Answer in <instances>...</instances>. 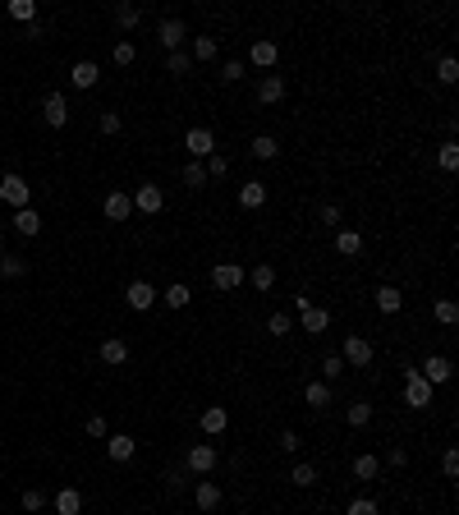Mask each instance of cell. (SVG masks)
<instances>
[{
  "instance_id": "53",
  "label": "cell",
  "mask_w": 459,
  "mask_h": 515,
  "mask_svg": "<svg viewBox=\"0 0 459 515\" xmlns=\"http://www.w3.org/2000/svg\"><path fill=\"white\" fill-rule=\"evenodd\" d=\"M165 488H170V492H184V488H189V479H184L179 470H170V474H165Z\"/></svg>"
},
{
  "instance_id": "20",
  "label": "cell",
  "mask_w": 459,
  "mask_h": 515,
  "mask_svg": "<svg viewBox=\"0 0 459 515\" xmlns=\"http://www.w3.org/2000/svg\"><path fill=\"white\" fill-rule=\"evenodd\" d=\"M55 511L60 515H83V492L78 488H60L55 492Z\"/></svg>"
},
{
  "instance_id": "2",
  "label": "cell",
  "mask_w": 459,
  "mask_h": 515,
  "mask_svg": "<svg viewBox=\"0 0 459 515\" xmlns=\"http://www.w3.org/2000/svg\"><path fill=\"white\" fill-rule=\"evenodd\" d=\"M340 359H345V368H367L372 364V341H367V336H345Z\"/></svg>"
},
{
  "instance_id": "47",
  "label": "cell",
  "mask_w": 459,
  "mask_h": 515,
  "mask_svg": "<svg viewBox=\"0 0 459 515\" xmlns=\"http://www.w3.org/2000/svg\"><path fill=\"white\" fill-rule=\"evenodd\" d=\"M221 79H226V83H239L243 79V60H226V65H221Z\"/></svg>"
},
{
  "instance_id": "3",
  "label": "cell",
  "mask_w": 459,
  "mask_h": 515,
  "mask_svg": "<svg viewBox=\"0 0 459 515\" xmlns=\"http://www.w3.org/2000/svg\"><path fill=\"white\" fill-rule=\"evenodd\" d=\"M156 42L165 46V55H170V51H184V42H189V28H184V18H161V28H156Z\"/></svg>"
},
{
  "instance_id": "50",
  "label": "cell",
  "mask_w": 459,
  "mask_h": 515,
  "mask_svg": "<svg viewBox=\"0 0 459 515\" xmlns=\"http://www.w3.org/2000/svg\"><path fill=\"white\" fill-rule=\"evenodd\" d=\"M386 465H390V470H404V465H409V451H404V446H390Z\"/></svg>"
},
{
  "instance_id": "12",
  "label": "cell",
  "mask_w": 459,
  "mask_h": 515,
  "mask_svg": "<svg viewBox=\"0 0 459 515\" xmlns=\"http://www.w3.org/2000/svg\"><path fill=\"white\" fill-rule=\"evenodd\" d=\"M124 304H129V308H138V313H148V308L156 304V290L148 286V281H133V286L124 290Z\"/></svg>"
},
{
  "instance_id": "16",
  "label": "cell",
  "mask_w": 459,
  "mask_h": 515,
  "mask_svg": "<svg viewBox=\"0 0 459 515\" xmlns=\"http://www.w3.org/2000/svg\"><path fill=\"white\" fill-rule=\"evenodd\" d=\"M258 102H267V106L285 102V74H267V79L258 83Z\"/></svg>"
},
{
  "instance_id": "24",
  "label": "cell",
  "mask_w": 459,
  "mask_h": 515,
  "mask_svg": "<svg viewBox=\"0 0 459 515\" xmlns=\"http://www.w3.org/2000/svg\"><path fill=\"white\" fill-rule=\"evenodd\" d=\"M336 254L358 258V254H363V235H358V230H340V235H336Z\"/></svg>"
},
{
  "instance_id": "15",
  "label": "cell",
  "mask_w": 459,
  "mask_h": 515,
  "mask_svg": "<svg viewBox=\"0 0 459 515\" xmlns=\"http://www.w3.org/2000/svg\"><path fill=\"white\" fill-rule=\"evenodd\" d=\"M248 60L258 65V70H271V65L280 60V46H276V42H267V37H262V42H253V46H248Z\"/></svg>"
},
{
  "instance_id": "1",
  "label": "cell",
  "mask_w": 459,
  "mask_h": 515,
  "mask_svg": "<svg viewBox=\"0 0 459 515\" xmlns=\"http://www.w3.org/2000/svg\"><path fill=\"white\" fill-rule=\"evenodd\" d=\"M404 405L409 410H427L432 405V382H423L418 368H404Z\"/></svg>"
},
{
  "instance_id": "55",
  "label": "cell",
  "mask_w": 459,
  "mask_h": 515,
  "mask_svg": "<svg viewBox=\"0 0 459 515\" xmlns=\"http://www.w3.org/2000/svg\"><path fill=\"white\" fill-rule=\"evenodd\" d=\"M87 433H92V437H106L111 428H106V419H101V414H92V419H87Z\"/></svg>"
},
{
  "instance_id": "52",
  "label": "cell",
  "mask_w": 459,
  "mask_h": 515,
  "mask_svg": "<svg viewBox=\"0 0 459 515\" xmlns=\"http://www.w3.org/2000/svg\"><path fill=\"white\" fill-rule=\"evenodd\" d=\"M441 474H446V479H455V474H459V455H455V451L441 455Z\"/></svg>"
},
{
  "instance_id": "42",
  "label": "cell",
  "mask_w": 459,
  "mask_h": 515,
  "mask_svg": "<svg viewBox=\"0 0 459 515\" xmlns=\"http://www.w3.org/2000/svg\"><path fill=\"white\" fill-rule=\"evenodd\" d=\"M436 322H441V327H455V322H459L455 299H441V304H436Z\"/></svg>"
},
{
  "instance_id": "33",
  "label": "cell",
  "mask_w": 459,
  "mask_h": 515,
  "mask_svg": "<svg viewBox=\"0 0 459 515\" xmlns=\"http://www.w3.org/2000/svg\"><path fill=\"white\" fill-rule=\"evenodd\" d=\"M189 55L193 60H216V37H193Z\"/></svg>"
},
{
  "instance_id": "46",
  "label": "cell",
  "mask_w": 459,
  "mask_h": 515,
  "mask_svg": "<svg viewBox=\"0 0 459 515\" xmlns=\"http://www.w3.org/2000/svg\"><path fill=\"white\" fill-rule=\"evenodd\" d=\"M42 506H46V492L42 488H28L23 492V511H42Z\"/></svg>"
},
{
  "instance_id": "25",
  "label": "cell",
  "mask_w": 459,
  "mask_h": 515,
  "mask_svg": "<svg viewBox=\"0 0 459 515\" xmlns=\"http://www.w3.org/2000/svg\"><path fill=\"white\" fill-rule=\"evenodd\" d=\"M156 299H165V304H170V308H189L193 290L184 286V281H175V286H165V290H161V295H156Z\"/></svg>"
},
{
  "instance_id": "28",
  "label": "cell",
  "mask_w": 459,
  "mask_h": 515,
  "mask_svg": "<svg viewBox=\"0 0 459 515\" xmlns=\"http://www.w3.org/2000/svg\"><path fill=\"white\" fill-rule=\"evenodd\" d=\"M248 281H253V290H262V295H267V290L276 286V267H271V262H258Z\"/></svg>"
},
{
  "instance_id": "21",
  "label": "cell",
  "mask_w": 459,
  "mask_h": 515,
  "mask_svg": "<svg viewBox=\"0 0 459 515\" xmlns=\"http://www.w3.org/2000/svg\"><path fill=\"white\" fill-rule=\"evenodd\" d=\"M70 79H74V87H96L101 70H96V60H78L74 70H70Z\"/></svg>"
},
{
  "instance_id": "51",
  "label": "cell",
  "mask_w": 459,
  "mask_h": 515,
  "mask_svg": "<svg viewBox=\"0 0 459 515\" xmlns=\"http://www.w3.org/2000/svg\"><path fill=\"white\" fill-rule=\"evenodd\" d=\"M120 115H115V111H101V134H120Z\"/></svg>"
},
{
  "instance_id": "23",
  "label": "cell",
  "mask_w": 459,
  "mask_h": 515,
  "mask_svg": "<svg viewBox=\"0 0 459 515\" xmlns=\"http://www.w3.org/2000/svg\"><path fill=\"white\" fill-rule=\"evenodd\" d=\"M299 318H304V332H317V336L331 327V313H326V308H317V304H308Z\"/></svg>"
},
{
  "instance_id": "37",
  "label": "cell",
  "mask_w": 459,
  "mask_h": 515,
  "mask_svg": "<svg viewBox=\"0 0 459 515\" xmlns=\"http://www.w3.org/2000/svg\"><path fill=\"white\" fill-rule=\"evenodd\" d=\"M138 18H143L138 5H129V0H124V5H115V23H120V28H138Z\"/></svg>"
},
{
  "instance_id": "17",
  "label": "cell",
  "mask_w": 459,
  "mask_h": 515,
  "mask_svg": "<svg viewBox=\"0 0 459 515\" xmlns=\"http://www.w3.org/2000/svg\"><path fill=\"white\" fill-rule=\"evenodd\" d=\"M202 433H207V437H221V433H226L230 428V414H226V405H211V410H202Z\"/></svg>"
},
{
  "instance_id": "54",
  "label": "cell",
  "mask_w": 459,
  "mask_h": 515,
  "mask_svg": "<svg viewBox=\"0 0 459 515\" xmlns=\"http://www.w3.org/2000/svg\"><path fill=\"white\" fill-rule=\"evenodd\" d=\"M280 451H285V455H289V451H299V433H289V428L280 433Z\"/></svg>"
},
{
  "instance_id": "30",
  "label": "cell",
  "mask_w": 459,
  "mask_h": 515,
  "mask_svg": "<svg viewBox=\"0 0 459 515\" xmlns=\"http://www.w3.org/2000/svg\"><path fill=\"white\" fill-rule=\"evenodd\" d=\"M184 189H207V170H202V161H189V166L179 170Z\"/></svg>"
},
{
  "instance_id": "44",
  "label": "cell",
  "mask_w": 459,
  "mask_h": 515,
  "mask_svg": "<svg viewBox=\"0 0 459 515\" xmlns=\"http://www.w3.org/2000/svg\"><path fill=\"white\" fill-rule=\"evenodd\" d=\"M345 515H382V511H377V502H372V497H354Z\"/></svg>"
},
{
  "instance_id": "35",
  "label": "cell",
  "mask_w": 459,
  "mask_h": 515,
  "mask_svg": "<svg viewBox=\"0 0 459 515\" xmlns=\"http://www.w3.org/2000/svg\"><path fill=\"white\" fill-rule=\"evenodd\" d=\"M9 18H18V23H37V5H33V0H9Z\"/></svg>"
},
{
  "instance_id": "32",
  "label": "cell",
  "mask_w": 459,
  "mask_h": 515,
  "mask_svg": "<svg viewBox=\"0 0 459 515\" xmlns=\"http://www.w3.org/2000/svg\"><path fill=\"white\" fill-rule=\"evenodd\" d=\"M289 483H294V488H312V483H317V465H294V470H289Z\"/></svg>"
},
{
  "instance_id": "56",
  "label": "cell",
  "mask_w": 459,
  "mask_h": 515,
  "mask_svg": "<svg viewBox=\"0 0 459 515\" xmlns=\"http://www.w3.org/2000/svg\"><path fill=\"white\" fill-rule=\"evenodd\" d=\"M0 258H5V235H0Z\"/></svg>"
},
{
  "instance_id": "22",
  "label": "cell",
  "mask_w": 459,
  "mask_h": 515,
  "mask_svg": "<svg viewBox=\"0 0 459 515\" xmlns=\"http://www.w3.org/2000/svg\"><path fill=\"white\" fill-rule=\"evenodd\" d=\"M248 152H253L258 161H276V157H280V143L271 139V134H258V139L248 143Z\"/></svg>"
},
{
  "instance_id": "39",
  "label": "cell",
  "mask_w": 459,
  "mask_h": 515,
  "mask_svg": "<svg viewBox=\"0 0 459 515\" xmlns=\"http://www.w3.org/2000/svg\"><path fill=\"white\" fill-rule=\"evenodd\" d=\"M23 271H28V262H23V258H14V254H5V258H0V276L18 281V276H23Z\"/></svg>"
},
{
  "instance_id": "4",
  "label": "cell",
  "mask_w": 459,
  "mask_h": 515,
  "mask_svg": "<svg viewBox=\"0 0 459 515\" xmlns=\"http://www.w3.org/2000/svg\"><path fill=\"white\" fill-rule=\"evenodd\" d=\"M0 198H5L9 207H28V198H33V184H28L23 175H14V170H9L5 180H0Z\"/></svg>"
},
{
  "instance_id": "38",
  "label": "cell",
  "mask_w": 459,
  "mask_h": 515,
  "mask_svg": "<svg viewBox=\"0 0 459 515\" xmlns=\"http://www.w3.org/2000/svg\"><path fill=\"white\" fill-rule=\"evenodd\" d=\"M193 70V55L189 51H170L165 55V74H189Z\"/></svg>"
},
{
  "instance_id": "13",
  "label": "cell",
  "mask_w": 459,
  "mask_h": 515,
  "mask_svg": "<svg viewBox=\"0 0 459 515\" xmlns=\"http://www.w3.org/2000/svg\"><path fill=\"white\" fill-rule=\"evenodd\" d=\"M101 207H106V221H129L133 217V198L129 193H106Z\"/></svg>"
},
{
  "instance_id": "31",
  "label": "cell",
  "mask_w": 459,
  "mask_h": 515,
  "mask_svg": "<svg viewBox=\"0 0 459 515\" xmlns=\"http://www.w3.org/2000/svg\"><path fill=\"white\" fill-rule=\"evenodd\" d=\"M308 405H312V410H326V405H331V382H308Z\"/></svg>"
},
{
  "instance_id": "5",
  "label": "cell",
  "mask_w": 459,
  "mask_h": 515,
  "mask_svg": "<svg viewBox=\"0 0 459 515\" xmlns=\"http://www.w3.org/2000/svg\"><path fill=\"white\" fill-rule=\"evenodd\" d=\"M450 373H455L450 354H427V359H423V368H418V377H423V382H432V386L450 382Z\"/></svg>"
},
{
  "instance_id": "27",
  "label": "cell",
  "mask_w": 459,
  "mask_h": 515,
  "mask_svg": "<svg viewBox=\"0 0 459 515\" xmlns=\"http://www.w3.org/2000/svg\"><path fill=\"white\" fill-rule=\"evenodd\" d=\"M129 359V345L120 341V336H111V341H101V364H124Z\"/></svg>"
},
{
  "instance_id": "43",
  "label": "cell",
  "mask_w": 459,
  "mask_h": 515,
  "mask_svg": "<svg viewBox=\"0 0 459 515\" xmlns=\"http://www.w3.org/2000/svg\"><path fill=\"white\" fill-rule=\"evenodd\" d=\"M340 373H345V359H340V354H326V359H321V377H326V382H336Z\"/></svg>"
},
{
  "instance_id": "36",
  "label": "cell",
  "mask_w": 459,
  "mask_h": 515,
  "mask_svg": "<svg viewBox=\"0 0 459 515\" xmlns=\"http://www.w3.org/2000/svg\"><path fill=\"white\" fill-rule=\"evenodd\" d=\"M377 474H382V460H377V455H358L354 460V479H377Z\"/></svg>"
},
{
  "instance_id": "8",
  "label": "cell",
  "mask_w": 459,
  "mask_h": 515,
  "mask_svg": "<svg viewBox=\"0 0 459 515\" xmlns=\"http://www.w3.org/2000/svg\"><path fill=\"white\" fill-rule=\"evenodd\" d=\"M184 148H189L193 161H207L211 152H216V139H211V129H189L184 134Z\"/></svg>"
},
{
  "instance_id": "6",
  "label": "cell",
  "mask_w": 459,
  "mask_h": 515,
  "mask_svg": "<svg viewBox=\"0 0 459 515\" xmlns=\"http://www.w3.org/2000/svg\"><path fill=\"white\" fill-rule=\"evenodd\" d=\"M42 120L51 124V129H65V124H70V102H65V92H46V102H42Z\"/></svg>"
},
{
  "instance_id": "49",
  "label": "cell",
  "mask_w": 459,
  "mask_h": 515,
  "mask_svg": "<svg viewBox=\"0 0 459 515\" xmlns=\"http://www.w3.org/2000/svg\"><path fill=\"white\" fill-rule=\"evenodd\" d=\"M321 226H340V207H336V202H321Z\"/></svg>"
},
{
  "instance_id": "7",
  "label": "cell",
  "mask_w": 459,
  "mask_h": 515,
  "mask_svg": "<svg viewBox=\"0 0 459 515\" xmlns=\"http://www.w3.org/2000/svg\"><path fill=\"white\" fill-rule=\"evenodd\" d=\"M129 198H133V212H143V217H156L165 207V193L156 184H138V193H129Z\"/></svg>"
},
{
  "instance_id": "26",
  "label": "cell",
  "mask_w": 459,
  "mask_h": 515,
  "mask_svg": "<svg viewBox=\"0 0 459 515\" xmlns=\"http://www.w3.org/2000/svg\"><path fill=\"white\" fill-rule=\"evenodd\" d=\"M14 230L18 235H37V230H42V217H37L33 207H18L14 212Z\"/></svg>"
},
{
  "instance_id": "10",
  "label": "cell",
  "mask_w": 459,
  "mask_h": 515,
  "mask_svg": "<svg viewBox=\"0 0 459 515\" xmlns=\"http://www.w3.org/2000/svg\"><path fill=\"white\" fill-rule=\"evenodd\" d=\"M211 286H216V290H239L243 286V267H234V262H216V267H211Z\"/></svg>"
},
{
  "instance_id": "41",
  "label": "cell",
  "mask_w": 459,
  "mask_h": 515,
  "mask_svg": "<svg viewBox=\"0 0 459 515\" xmlns=\"http://www.w3.org/2000/svg\"><path fill=\"white\" fill-rule=\"evenodd\" d=\"M436 161H441V170H455L459 166V143H441V152H436Z\"/></svg>"
},
{
  "instance_id": "18",
  "label": "cell",
  "mask_w": 459,
  "mask_h": 515,
  "mask_svg": "<svg viewBox=\"0 0 459 515\" xmlns=\"http://www.w3.org/2000/svg\"><path fill=\"white\" fill-rule=\"evenodd\" d=\"M372 299H377V313H386V318H395L399 308H404V295H399L395 286H377Z\"/></svg>"
},
{
  "instance_id": "9",
  "label": "cell",
  "mask_w": 459,
  "mask_h": 515,
  "mask_svg": "<svg viewBox=\"0 0 459 515\" xmlns=\"http://www.w3.org/2000/svg\"><path fill=\"white\" fill-rule=\"evenodd\" d=\"M211 470H216V446H211V442H198L189 451V474H211Z\"/></svg>"
},
{
  "instance_id": "19",
  "label": "cell",
  "mask_w": 459,
  "mask_h": 515,
  "mask_svg": "<svg viewBox=\"0 0 459 515\" xmlns=\"http://www.w3.org/2000/svg\"><path fill=\"white\" fill-rule=\"evenodd\" d=\"M193 502H198V511H216L221 506V488L211 479H202L198 488H193Z\"/></svg>"
},
{
  "instance_id": "11",
  "label": "cell",
  "mask_w": 459,
  "mask_h": 515,
  "mask_svg": "<svg viewBox=\"0 0 459 515\" xmlns=\"http://www.w3.org/2000/svg\"><path fill=\"white\" fill-rule=\"evenodd\" d=\"M239 207H243V212H258V207H267V184H262V180L239 184Z\"/></svg>"
},
{
  "instance_id": "34",
  "label": "cell",
  "mask_w": 459,
  "mask_h": 515,
  "mask_svg": "<svg viewBox=\"0 0 459 515\" xmlns=\"http://www.w3.org/2000/svg\"><path fill=\"white\" fill-rule=\"evenodd\" d=\"M202 170H207V180H226V175H230V157H221V152H211V157L202 161Z\"/></svg>"
},
{
  "instance_id": "48",
  "label": "cell",
  "mask_w": 459,
  "mask_h": 515,
  "mask_svg": "<svg viewBox=\"0 0 459 515\" xmlns=\"http://www.w3.org/2000/svg\"><path fill=\"white\" fill-rule=\"evenodd\" d=\"M111 60H115V65H133V42H120V46L111 51Z\"/></svg>"
},
{
  "instance_id": "14",
  "label": "cell",
  "mask_w": 459,
  "mask_h": 515,
  "mask_svg": "<svg viewBox=\"0 0 459 515\" xmlns=\"http://www.w3.org/2000/svg\"><path fill=\"white\" fill-rule=\"evenodd\" d=\"M106 451H111V460H133V451H138V442H133V437L129 433H111V437H106Z\"/></svg>"
},
{
  "instance_id": "45",
  "label": "cell",
  "mask_w": 459,
  "mask_h": 515,
  "mask_svg": "<svg viewBox=\"0 0 459 515\" xmlns=\"http://www.w3.org/2000/svg\"><path fill=\"white\" fill-rule=\"evenodd\" d=\"M289 327H294V322H289V313H271V318H267V332H271V336H285Z\"/></svg>"
},
{
  "instance_id": "29",
  "label": "cell",
  "mask_w": 459,
  "mask_h": 515,
  "mask_svg": "<svg viewBox=\"0 0 459 515\" xmlns=\"http://www.w3.org/2000/svg\"><path fill=\"white\" fill-rule=\"evenodd\" d=\"M345 423H349V428H367V423H372V405L354 401V405L345 410Z\"/></svg>"
},
{
  "instance_id": "40",
  "label": "cell",
  "mask_w": 459,
  "mask_h": 515,
  "mask_svg": "<svg viewBox=\"0 0 459 515\" xmlns=\"http://www.w3.org/2000/svg\"><path fill=\"white\" fill-rule=\"evenodd\" d=\"M436 79H441V83H455L459 79V60H455V55H441V60H436Z\"/></svg>"
}]
</instances>
